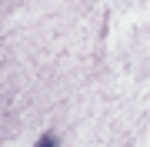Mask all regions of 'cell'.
Returning <instances> with one entry per match:
<instances>
[{
    "label": "cell",
    "mask_w": 150,
    "mask_h": 147,
    "mask_svg": "<svg viewBox=\"0 0 150 147\" xmlns=\"http://www.w3.org/2000/svg\"><path fill=\"white\" fill-rule=\"evenodd\" d=\"M37 147H57V141H54V137L47 134V137H40V144H37Z\"/></svg>",
    "instance_id": "6da1fadb"
}]
</instances>
